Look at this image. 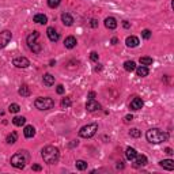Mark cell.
<instances>
[{
  "mask_svg": "<svg viewBox=\"0 0 174 174\" xmlns=\"http://www.w3.org/2000/svg\"><path fill=\"white\" fill-rule=\"evenodd\" d=\"M142 37L144 40H150L151 38V31L148 30V29H144V30L142 31Z\"/></svg>",
  "mask_w": 174,
  "mask_h": 174,
  "instance_id": "d6a6232c",
  "label": "cell"
},
{
  "mask_svg": "<svg viewBox=\"0 0 174 174\" xmlns=\"http://www.w3.org/2000/svg\"><path fill=\"white\" fill-rule=\"evenodd\" d=\"M29 162V153L27 151H18L16 154H14L11 157V165L16 169H25L26 163Z\"/></svg>",
  "mask_w": 174,
  "mask_h": 174,
  "instance_id": "3957f363",
  "label": "cell"
},
{
  "mask_svg": "<svg viewBox=\"0 0 174 174\" xmlns=\"http://www.w3.org/2000/svg\"><path fill=\"white\" fill-rule=\"evenodd\" d=\"M97 131H98V124H95V123L87 124V125H84V127L80 128L79 136L80 138H84V139H90L97 133Z\"/></svg>",
  "mask_w": 174,
  "mask_h": 174,
  "instance_id": "8992f818",
  "label": "cell"
},
{
  "mask_svg": "<svg viewBox=\"0 0 174 174\" xmlns=\"http://www.w3.org/2000/svg\"><path fill=\"white\" fill-rule=\"evenodd\" d=\"M86 109L88 110V112H97V110L102 109V106H101V103L94 101V99H88L87 103H86Z\"/></svg>",
  "mask_w": 174,
  "mask_h": 174,
  "instance_id": "30bf717a",
  "label": "cell"
},
{
  "mask_svg": "<svg viewBox=\"0 0 174 174\" xmlns=\"http://www.w3.org/2000/svg\"><path fill=\"white\" fill-rule=\"evenodd\" d=\"M34 106L38 110H49L54 106V101L49 97H40L35 99Z\"/></svg>",
  "mask_w": 174,
  "mask_h": 174,
  "instance_id": "5b68a950",
  "label": "cell"
},
{
  "mask_svg": "<svg viewBox=\"0 0 174 174\" xmlns=\"http://www.w3.org/2000/svg\"><path fill=\"white\" fill-rule=\"evenodd\" d=\"M90 59H91V61H98L99 54L97 53V52H91V53H90Z\"/></svg>",
  "mask_w": 174,
  "mask_h": 174,
  "instance_id": "836d02e7",
  "label": "cell"
},
{
  "mask_svg": "<svg viewBox=\"0 0 174 174\" xmlns=\"http://www.w3.org/2000/svg\"><path fill=\"white\" fill-rule=\"evenodd\" d=\"M18 140V133L16 132H11L7 135V138H6V142L7 144H14Z\"/></svg>",
  "mask_w": 174,
  "mask_h": 174,
  "instance_id": "d4e9b609",
  "label": "cell"
},
{
  "mask_svg": "<svg viewBox=\"0 0 174 174\" xmlns=\"http://www.w3.org/2000/svg\"><path fill=\"white\" fill-rule=\"evenodd\" d=\"M159 166L169 170V172H172V170H174V161L173 159H163V161L159 162Z\"/></svg>",
  "mask_w": 174,
  "mask_h": 174,
  "instance_id": "4fadbf2b",
  "label": "cell"
},
{
  "mask_svg": "<svg viewBox=\"0 0 174 174\" xmlns=\"http://www.w3.org/2000/svg\"><path fill=\"white\" fill-rule=\"evenodd\" d=\"M42 79H44V84L48 86V87H50V86H53L54 84V76L50 75V73H45Z\"/></svg>",
  "mask_w": 174,
  "mask_h": 174,
  "instance_id": "7402d4cb",
  "label": "cell"
},
{
  "mask_svg": "<svg viewBox=\"0 0 174 174\" xmlns=\"http://www.w3.org/2000/svg\"><path fill=\"white\" fill-rule=\"evenodd\" d=\"M19 110H21V106L18 105V103H11V105L8 106V112H10V113H14V114H15V113L19 112Z\"/></svg>",
  "mask_w": 174,
  "mask_h": 174,
  "instance_id": "f1b7e54d",
  "label": "cell"
},
{
  "mask_svg": "<svg viewBox=\"0 0 174 174\" xmlns=\"http://www.w3.org/2000/svg\"><path fill=\"white\" fill-rule=\"evenodd\" d=\"M61 0H48V6L50 7V8H56V7L60 6Z\"/></svg>",
  "mask_w": 174,
  "mask_h": 174,
  "instance_id": "1f68e13d",
  "label": "cell"
},
{
  "mask_svg": "<svg viewBox=\"0 0 174 174\" xmlns=\"http://www.w3.org/2000/svg\"><path fill=\"white\" fill-rule=\"evenodd\" d=\"M33 22L38 25H46L48 23V16L44 15V14H35L34 18H33Z\"/></svg>",
  "mask_w": 174,
  "mask_h": 174,
  "instance_id": "e0dca14e",
  "label": "cell"
},
{
  "mask_svg": "<svg viewBox=\"0 0 174 174\" xmlns=\"http://www.w3.org/2000/svg\"><path fill=\"white\" fill-rule=\"evenodd\" d=\"M165 153L167 154V155H173V154H174V153H173V150H172V148H169V147L165 150Z\"/></svg>",
  "mask_w": 174,
  "mask_h": 174,
  "instance_id": "ab89813d",
  "label": "cell"
},
{
  "mask_svg": "<svg viewBox=\"0 0 174 174\" xmlns=\"http://www.w3.org/2000/svg\"><path fill=\"white\" fill-rule=\"evenodd\" d=\"M125 44H127L128 48H136L140 44L139 38L135 35H131V37H127V40H125Z\"/></svg>",
  "mask_w": 174,
  "mask_h": 174,
  "instance_id": "2e32d148",
  "label": "cell"
},
{
  "mask_svg": "<svg viewBox=\"0 0 174 174\" xmlns=\"http://www.w3.org/2000/svg\"><path fill=\"white\" fill-rule=\"evenodd\" d=\"M41 157L44 159V162L48 165H54L60 158V151L57 147L54 146H46L44 147L41 151Z\"/></svg>",
  "mask_w": 174,
  "mask_h": 174,
  "instance_id": "7a4b0ae2",
  "label": "cell"
},
{
  "mask_svg": "<svg viewBox=\"0 0 174 174\" xmlns=\"http://www.w3.org/2000/svg\"><path fill=\"white\" fill-rule=\"evenodd\" d=\"M56 91H57V94H63V92H64V86H63V84H59Z\"/></svg>",
  "mask_w": 174,
  "mask_h": 174,
  "instance_id": "e575fe53",
  "label": "cell"
},
{
  "mask_svg": "<svg viewBox=\"0 0 174 174\" xmlns=\"http://www.w3.org/2000/svg\"><path fill=\"white\" fill-rule=\"evenodd\" d=\"M110 42H112V44H113V45H116V44L118 42V40L116 38V37H113V38H112V41H110Z\"/></svg>",
  "mask_w": 174,
  "mask_h": 174,
  "instance_id": "ee69618b",
  "label": "cell"
},
{
  "mask_svg": "<svg viewBox=\"0 0 174 174\" xmlns=\"http://www.w3.org/2000/svg\"><path fill=\"white\" fill-rule=\"evenodd\" d=\"M72 105V101H71V98L69 97H65V98H63V101H61V108H69V106Z\"/></svg>",
  "mask_w": 174,
  "mask_h": 174,
  "instance_id": "f546056e",
  "label": "cell"
},
{
  "mask_svg": "<svg viewBox=\"0 0 174 174\" xmlns=\"http://www.w3.org/2000/svg\"><path fill=\"white\" fill-rule=\"evenodd\" d=\"M12 64L16 67V68H27L29 65H30V61H29V59L26 57H15L12 60Z\"/></svg>",
  "mask_w": 174,
  "mask_h": 174,
  "instance_id": "ba28073f",
  "label": "cell"
},
{
  "mask_svg": "<svg viewBox=\"0 0 174 174\" xmlns=\"http://www.w3.org/2000/svg\"><path fill=\"white\" fill-rule=\"evenodd\" d=\"M11 38H12V33L10 30H3L0 33V49H3V48H6L8 45Z\"/></svg>",
  "mask_w": 174,
  "mask_h": 174,
  "instance_id": "52a82bcc",
  "label": "cell"
},
{
  "mask_svg": "<svg viewBox=\"0 0 174 174\" xmlns=\"http://www.w3.org/2000/svg\"><path fill=\"white\" fill-rule=\"evenodd\" d=\"M136 75L138 76H140V78H144V76H147L150 73V71H148V68H147L146 65H140V67H136Z\"/></svg>",
  "mask_w": 174,
  "mask_h": 174,
  "instance_id": "44dd1931",
  "label": "cell"
},
{
  "mask_svg": "<svg viewBox=\"0 0 174 174\" xmlns=\"http://www.w3.org/2000/svg\"><path fill=\"white\" fill-rule=\"evenodd\" d=\"M140 135H142V132H140L138 128H132L131 131H129V136H131V138H140Z\"/></svg>",
  "mask_w": 174,
  "mask_h": 174,
  "instance_id": "4dcf8cb0",
  "label": "cell"
},
{
  "mask_svg": "<svg viewBox=\"0 0 174 174\" xmlns=\"http://www.w3.org/2000/svg\"><path fill=\"white\" fill-rule=\"evenodd\" d=\"M76 44H78V41L73 35H69L64 40V46L67 48V49H72V48H75Z\"/></svg>",
  "mask_w": 174,
  "mask_h": 174,
  "instance_id": "5bb4252c",
  "label": "cell"
},
{
  "mask_svg": "<svg viewBox=\"0 0 174 174\" xmlns=\"http://www.w3.org/2000/svg\"><path fill=\"white\" fill-rule=\"evenodd\" d=\"M124 69L128 72H132L136 69V63L135 61H125L124 63Z\"/></svg>",
  "mask_w": 174,
  "mask_h": 174,
  "instance_id": "484cf974",
  "label": "cell"
},
{
  "mask_svg": "<svg viewBox=\"0 0 174 174\" xmlns=\"http://www.w3.org/2000/svg\"><path fill=\"white\" fill-rule=\"evenodd\" d=\"M94 98H95V92L90 91V92H88V99H94Z\"/></svg>",
  "mask_w": 174,
  "mask_h": 174,
  "instance_id": "f35d334b",
  "label": "cell"
},
{
  "mask_svg": "<svg viewBox=\"0 0 174 174\" xmlns=\"http://www.w3.org/2000/svg\"><path fill=\"white\" fill-rule=\"evenodd\" d=\"M140 64H142V65H151V64H153V63H154V60H153V57H140Z\"/></svg>",
  "mask_w": 174,
  "mask_h": 174,
  "instance_id": "83f0119b",
  "label": "cell"
},
{
  "mask_svg": "<svg viewBox=\"0 0 174 174\" xmlns=\"http://www.w3.org/2000/svg\"><path fill=\"white\" fill-rule=\"evenodd\" d=\"M133 162H135V163H133V166H135V167H142V166H146L147 165V157L146 155H136V158L133 159Z\"/></svg>",
  "mask_w": 174,
  "mask_h": 174,
  "instance_id": "7c38bea8",
  "label": "cell"
},
{
  "mask_svg": "<svg viewBox=\"0 0 174 174\" xmlns=\"http://www.w3.org/2000/svg\"><path fill=\"white\" fill-rule=\"evenodd\" d=\"M101 69H102V65H101V64H98L97 67H95V72H99Z\"/></svg>",
  "mask_w": 174,
  "mask_h": 174,
  "instance_id": "7bdbcfd3",
  "label": "cell"
},
{
  "mask_svg": "<svg viewBox=\"0 0 174 174\" xmlns=\"http://www.w3.org/2000/svg\"><path fill=\"white\" fill-rule=\"evenodd\" d=\"M49 64H50V67H54V65H56V60H50Z\"/></svg>",
  "mask_w": 174,
  "mask_h": 174,
  "instance_id": "f6af8a7d",
  "label": "cell"
},
{
  "mask_svg": "<svg viewBox=\"0 0 174 174\" xmlns=\"http://www.w3.org/2000/svg\"><path fill=\"white\" fill-rule=\"evenodd\" d=\"M23 135H25V138H27V139L33 138V136L35 135V128L33 127V125H26L23 129Z\"/></svg>",
  "mask_w": 174,
  "mask_h": 174,
  "instance_id": "d6986e66",
  "label": "cell"
},
{
  "mask_svg": "<svg viewBox=\"0 0 174 174\" xmlns=\"http://www.w3.org/2000/svg\"><path fill=\"white\" fill-rule=\"evenodd\" d=\"M105 27L109 29V30H114V29L117 27L116 18H113V16H108V18H106V19H105Z\"/></svg>",
  "mask_w": 174,
  "mask_h": 174,
  "instance_id": "9a60e30c",
  "label": "cell"
},
{
  "mask_svg": "<svg viewBox=\"0 0 174 174\" xmlns=\"http://www.w3.org/2000/svg\"><path fill=\"white\" fill-rule=\"evenodd\" d=\"M116 167L117 169H124V163H123V162H118V163L116 165Z\"/></svg>",
  "mask_w": 174,
  "mask_h": 174,
  "instance_id": "60d3db41",
  "label": "cell"
},
{
  "mask_svg": "<svg viewBox=\"0 0 174 174\" xmlns=\"http://www.w3.org/2000/svg\"><path fill=\"white\" fill-rule=\"evenodd\" d=\"M123 26H124L125 29H129V22H127V21H124V22H123Z\"/></svg>",
  "mask_w": 174,
  "mask_h": 174,
  "instance_id": "b9f144b4",
  "label": "cell"
},
{
  "mask_svg": "<svg viewBox=\"0 0 174 174\" xmlns=\"http://www.w3.org/2000/svg\"><path fill=\"white\" fill-rule=\"evenodd\" d=\"M12 124L16 125V127H22V125L26 124V118L23 116H15L12 118Z\"/></svg>",
  "mask_w": 174,
  "mask_h": 174,
  "instance_id": "603a6c76",
  "label": "cell"
},
{
  "mask_svg": "<svg viewBox=\"0 0 174 174\" xmlns=\"http://www.w3.org/2000/svg\"><path fill=\"white\" fill-rule=\"evenodd\" d=\"M61 21L64 26H72L73 25V18L69 15L68 12H63L61 14Z\"/></svg>",
  "mask_w": 174,
  "mask_h": 174,
  "instance_id": "ac0fdd59",
  "label": "cell"
},
{
  "mask_svg": "<svg viewBox=\"0 0 174 174\" xmlns=\"http://www.w3.org/2000/svg\"><path fill=\"white\" fill-rule=\"evenodd\" d=\"M31 169L34 170V172H41V170H42V167H41L40 165H33V166H31Z\"/></svg>",
  "mask_w": 174,
  "mask_h": 174,
  "instance_id": "74e56055",
  "label": "cell"
},
{
  "mask_svg": "<svg viewBox=\"0 0 174 174\" xmlns=\"http://www.w3.org/2000/svg\"><path fill=\"white\" fill-rule=\"evenodd\" d=\"M90 26H91V27H98V21L97 19H91L90 21Z\"/></svg>",
  "mask_w": 174,
  "mask_h": 174,
  "instance_id": "d590c367",
  "label": "cell"
},
{
  "mask_svg": "<svg viewBox=\"0 0 174 174\" xmlns=\"http://www.w3.org/2000/svg\"><path fill=\"white\" fill-rule=\"evenodd\" d=\"M132 120H133V116H132V114H128V116L124 117V121H125V123H131Z\"/></svg>",
  "mask_w": 174,
  "mask_h": 174,
  "instance_id": "8d00e7d4",
  "label": "cell"
},
{
  "mask_svg": "<svg viewBox=\"0 0 174 174\" xmlns=\"http://www.w3.org/2000/svg\"><path fill=\"white\" fill-rule=\"evenodd\" d=\"M136 155H138V151L135 148H132V147H128L127 150H125V158L128 159V161L133 162V159L136 158Z\"/></svg>",
  "mask_w": 174,
  "mask_h": 174,
  "instance_id": "ffe728a7",
  "label": "cell"
},
{
  "mask_svg": "<svg viewBox=\"0 0 174 174\" xmlns=\"http://www.w3.org/2000/svg\"><path fill=\"white\" fill-rule=\"evenodd\" d=\"M38 37H40V33L37 30H34L33 33H30V34L27 35V38H26V41H27V46L30 48V50L33 52V53H40V52L42 50V46L37 42V38H38Z\"/></svg>",
  "mask_w": 174,
  "mask_h": 174,
  "instance_id": "277c9868",
  "label": "cell"
},
{
  "mask_svg": "<svg viewBox=\"0 0 174 174\" xmlns=\"http://www.w3.org/2000/svg\"><path fill=\"white\" fill-rule=\"evenodd\" d=\"M143 105H144V103H143V99L139 98V97H135V98H133L132 101H131V103H129V109H131V110H135V112H136V110H140V109H142Z\"/></svg>",
  "mask_w": 174,
  "mask_h": 174,
  "instance_id": "9c48e42d",
  "label": "cell"
},
{
  "mask_svg": "<svg viewBox=\"0 0 174 174\" xmlns=\"http://www.w3.org/2000/svg\"><path fill=\"white\" fill-rule=\"evenodd\" d=\"M146 138L151 144H161L169 140V133L165 131H161L159 128H151L147 131Z\"/></svg>",
  "mask_w": 174,
  "mask_h": 174,
  "instance_id": "6da1fadb",
  "label": "cell"
},
{
  "mask_svg": "<svg viewBox=\"0 0 174 174\" xmlns=\"http://www.w3.org/2000/svg\"><path fill=\"white\" fill-rule=\"evenodd\" d=\"M18 92H19V95H22V97H29L30 95V88H29L27 84H22L19 87V90H18Z\"/></svg>",
  "mask_w": 174,
  "mask_h": 174,
  "instance_id": "cb8c5ba5",
  "label": "cell"
},
{
  "mask_svg": "<svg viewBox=\"0 0 174 174\" xmlns=\"http://www.w3.org/2000/svg\"><path fill=\"white\" fill-rule=\"evenodd\" d=\"M46 34H48V38H49L52 42H57L59 38H60V34L56 31V29L54 27H48Z\"/></svg>",
  "mask_w": 174,
  "mask_h": 174,
  "instance_id": "8fae6325",
  "label": "cell"
},
{
  "mask_svg": "<svg viewBox=\"0 0 174 174\" xmlns=\"http://www.w3.org/2000/svg\"><path fill=\"white\" fill-rule=\"evenodd\" d=\"M76 169L78 170H80V172H83V170H86L87 169V162L86 161H82V159H79V161H76Z\"/></svg>",
  "mask_w": 174,
  "mask_h": 174,
  "instance_id": "4316f807",
  "label": "cell"
}]
</instances>
